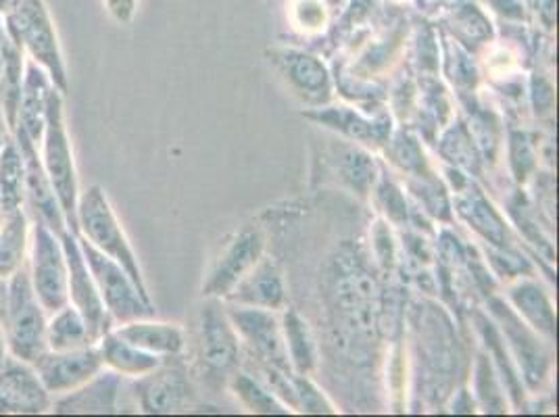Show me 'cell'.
Returning a JSON list of instances; mask_svg holds the SVG:
<instances>
[{
	"instance_id": "cell-35",
	"label": "cell",
	"mask_w": 559,
	"mask_h": 417,
	"mask_svg": "<svg viewBox=\"0 0 559 417\" xmlns=\"http://www.w3.org/2000/svg\"><path fill=\"white\" fill-rule=\"evenodd\" d=\"M7 355H9V350H7V341H4V330H2V324H0V361H2Z\"/></svg>"
},
{
	"instance_id": "cell-10",
	"label": "cell",
	"mask_w": 559,
	"mask_h": 417,
	"mask_svg": "<svg viewBox=\"0 0 559 417\" xmlns=\"http://www.w3.org/2000/svg\"><path fill=\"white\" fill-rule=\"evenodd\" d=\"M13 140L17 142L22 157H24L25 171V211L29 219L47 224L50 230L61 234L70 230L66 213L57 201V194L48 180L47 171L40 162L38 144L24 136L22 132H13Z\"/></svg>"
},
{
	"instance_id": "cell-31",
	"label": "cell",
	"mask_w": 559,
	"mask_h": 417,
	"mask_svg": "<svg viewBox=\"0 0 559 417\" xmlns=\"http://www.w3.org/2000/svg\"><path fill=\"white\" fill-rule=\"evenodd\" d=\"M11 140H13V130H11L7 117L2 114V107H0V153L4 151V146H7Z\"/></svg>"
},
{
	"instance_id": "cell-16",
	"label": "cell",
	"mask_w": 559,
	"mask_h": 417,
	"mask_svg": "<svg viewBox=\"0 0 559 417\" xmlns=\"http://www.w3.org/2000/svg\"><path fill=\"white\" fill-rule=\"evenodd\" d=\"M272 61L280 71V75L290 86V91L299 94L307 103H324L330 98L332 93L330 73L318 57L297 52V50H286V52L274 55Z\"/></svg>"
},
{
	"instance_id": "cell-22",
	"label": "cell",
	"mask_w": 559,
	"mask_h": 417,
	"mask_svg": "<svg viewBox=\"0 0 559 417\" xmlns=\"http://www.w3.org/2000/svg\"><path fill=\"white\" fill-rule=\"evenodd\" d=\"M25 208L24 157L15 140L0 153V217Z\"/></svg>"
},
{
	"instance_id": "cell-8",
	"label": "cell",
	"mask_w": 559,
	"mask_h": 417,
	"mask_svg": "<svg viewBox=\"0 0 559 417\" xmlns=\"http://www.w3.org/2000/svg\"><path fill=\"white\" fill-rule=\"evenodd\" d=\"M61 242H63V251L68 259V297L70 305H73L80 315L84 318V322L91 330V336L94 343H98V338H103L109 330H114V320L107 313L103 299L98 295V288L94 284L93 274L88 270V263L82 253L78 234L66 230L61 234Z\"/></svg>"
},
{
	"instance_id": "cell-18",
	"label": "cell",
	"mask_w": 559,
	"mask_h": 417,
	"mask_svg": "<svg viewBox=\"0 0 559 417\" xmlns=\"http://www.w3.org/2000/svg\"><path fill=\"white\" fill-rule=\"evenodd\" d=\"M52 82L45 71L36 63L25 61L24 91L20 100V114L13 132H22L24 136L38 144L47 123L48 94L52 91Z\"/></svg>"
},
{
	"instance_id": "cell-33",
	"label": "cell",
	"mask_w": 559,
	"mask_h": 417,
	"mask_svg": "<svg viewBox=\"0 0 559 417\" xmlns=\"http://www.w3.org/2000/svg\"><path fill=\"white\" fill-rule=\"evenodd\" d=\"M20 0H0V15H7L9 11H13L17 7Z\"/></svg>"
},
{
	"instance_id": "cell-29",
	"label": "cell",
	"mask_w": 559,
	"mask_h": 417,
	"mask_svg": "<svg viewBox=\"0 0 559 417\" xmlns=\"http://www.w3.org/2000/svg\"><path fill=\"white\" fill-rule=\"evenodd\" d=\"M345 167H343V174L345 178L350 180L353 188H357L361 194H366L368 186L373 180V165L366 155H361L359 151H349L345 155Z\"/></svg>"
},
{
	"instance_id": "cell-27",
	"label": "cell",
	"mask_w": 559,
	"mask_h": 417,
	"mask_svg": "<svg viewBox=\"0 0 559 417\" xmlns=\"http://www.w3.org/2000/svg\"><path fill=\"white\" fill-rule=\"evenodd\" d=\"M512 301L520 313L535 325L536 330L545 334H554V311L551 305L545 299L543 290L535 284H520L512 290Z\"/></svg>"
},
{
	"instance_id": "cell-23",
	"label": "cell",
	"mask_w": 559,
	"mask_h": 417,
	"mask_svg": "<svg viewBox=\"0 0 559 417\" xmlns=\"http://www.w3.org/2000/svg\"><path fill=\"white\" fill-rule=\"evenodd\" d=\"M96 345L91 330L73 305H63L57 311L48 313L47 348L50 350H71V348Z\"/></svg>"
},
{
	"instance_id": "cell-28",
	"label": "cell",
	"mask_w": 559,
	"mask_h": 417,
	"mask_svg": "<svg viewBox=\"0 0 559 417\" xmlns=\"http://www.w3.org/2000/svg\"><path fill=\"white\" fill-rule=\"evenodd\" d=\"M295 386V398H297V412L304 414H334V407L330 405L320 389L307 378V376H293Z\"/></svg>"
},
{
	"instance_id": "cell-3",
	"label": "cell",
	"mask_w": 559,
	"mask_h": 417,
	"mask_svg": "<svg viewBox=\"0 0 559 417\" xmlns=\"http://www.w3.org/2000/svg\"><path fill=\"white\" fill-rule=\"evenodd\" d=\"M66 94L52 88L48 94L47 123L43 139L38 142L40 162L48 180L57 194V201L66 213L71 233L75 228V205L80 196V178L73 155L68 119H66Z\"/></svg>"
},
{
	"instance_id": "cell-2",
	"label": "cell",
	"mask_w": 559,
	"mask_h": 417,
	"mask_svg": "<svg viewBox=\"0 0 559 417\" xmlns=\"http://www.w3.org/2000/svg\"><path fill=\"white\" fill-rule=\"evenodd\" d=\"M73 233L84 238L88 245H93L94 249L100 251L103 255L111 257L117 261L130 274V278L134 279L140 295L146 301H151L148 288L144 284V276L140 270L139 257L130 245V238L123 233L103 186L91 184L80 190Z\"/></svg>"
},
{
	"instance_id": "cell-34",
	"label": "cell",
	"mask_w": 559,
	"mask_h": 417,
	"mask_svg": "<svg viewBox=\"0 0 559 417\" xmlns=\"http://www.w3.org/2000/svg\"><path fill=\"white\" fill-rule=\"evenodd\" d=\"M4 302H7V279H0V315L4 311Z\"/></svg>"
},
{
	"instance_id": "cell-14",
	"label": "cell",
	"mask_w": 559,
	"mask_h": 417,
	"mask_svg": "<svg viewBox=\"0 0 559 417\" xmlns=\"http://www.w3.org/2000/svg\"><path fill=\"white\" fill-rule=\"evenodd\" d=\"M228 318L233 322L234 330L251 345L263 361L290 373V364H288L284 336H282V324L270 309L238 305L228 309Z\"/></svg>"
},
{
	"instance_id": "cell-32",
	"label": "cell",
	"mask_w": 559,
	"mask_h": 417,
	"mask_svg": "<svg viewBox=\"0 0 559 417\" xmlns=\"http://www.w3.org/2000/svg\"><path fill=\"white\" fill-rule=\"evenodd\" d=\"M7 47H9V34H7V25H4V15H0V68L4 61Z\"/></svg>"
},
{
	"instance_id": "cell-30",
	"label": "cell",
	"mask_w": 559,
	"mask_h": 417,
	"mask_svg": "<svg viewBox=\"0 0 559 417\" xmlns=\"http://www.w3.org/2000/svg\"><path fill=\"white\" fill-rule=\"evenodd\" d=\"M107 13L114 17L119 25L132 24L139 0H103Z\"/></svg>"
},
{
	"instance_id": "cell-36",
	"label": "cell",
	"mask_w": 559,
	"mask_h": 417,
	"mask_svg": "<svg viewBox=\"0 0 559 417\" xmlns=\"http://www.w3.org/2000/svg\"><path fill=\"white\" fill-rule=\"evenodd\" d=\"M0 219H2V217H0Z\"/></svg>"
},
{
	"instance_id": "cell-5",
	"label": "cell",
	"mask_w": 559,
	"mask_h": 417,
	"mask_svg": "<svg viewBox=\"0 0 559 417\" xmlns=\"http://www.w3.org/2000/svg\"><path fill=\"white\" fill-rule=\"evenodd\" d=\"M25 272L29 284L47 309V313L68 305V259L63 251L61 236L50 230L47 224L34 222L29 228V249Z\"/></svg>"
},
{
	"instance_id": "cell-21",
	"label": "cell",
	"mask_w": 559,
	"mask_h": 417,
	"mask_svg": "<svg viewBox=\"0 0 559 417\" xmlns=\"http://www.w3.org/2000/svg\"><path fill=\"white\" fill-rule=\"evenodd\" d=\"M32 219L27 211H17L0 219V279H9L24 270L29 249Z\"/></svg>"
},
{
	"instance_id": "cell-17",
	"label": "cell",
	"mask_w": 559,
	"mask_h": 417,
	"mask_svg": "<svg viewBox=\"0 0 559 417\" xmlns=\"http://www.w3.org/2000/svg\"><path fill=\"white\" fill-rule=\"evenodd\" d=\"M230 302L259 309H280L286 299V288L278 265L261 257L255 267L234 286L233 293L226 297Z\"/></svg>"
},
{
	"instance_id": "cell-1",
	"label": "cell",
	"mask_w": 559,
	"mask_h": 417,
	"mask_svg": "<svg viewBox=\"0 0 559 417\" xmlns=\"http://www.w3.org/2000/svg\"><path fill=\"white\" fill-rule=\"evenodd\" d=\"M9 38L24 50L25 59L47 73L59 93L70 91V73L59 32L45 0H20L4 15Z\"/></svg>"
},
{
	"instance_id": "cell-24",
	"label": "cell",
	"mask_w": 559,
	"mask_h": 417,
	"mask_svg": "<svg viewBox=\"0 0 559 417\" xmlns=\"http://www.w3.org/2000/svg\"><path fill=\"white\" fill-rule=\"evenodd\" d=\"M25 55L22 48L17 47L9 38V47L4 52V61L0 68V107L7 117L11 130H15L17 114H20V100L24 91L25 78Z\"/></svg>"
},
{
	"instance_id": "cell-13",
	"label": "cell",
	"mask_w": 559,
	"mask_h": 417,
	"mask_svg": "<svg viewBox=\"0 0 559 417\" xmlns=\"http://www.w3.org/2000/svg\"><path fill=\"white\" fill-rule=\"evenodd\" d=\"M199 357L201 364L213 373L234 370L240 357L238 332L226 311H222L217 299H211L201 309L199 320Z\"/></svg>"
},
{
	"instance_id": "cell-11",
	"label": "cell",
	"mask_w": 559,
	"mask_h": 417,
	"mask_svg": "<svg viewBox=\"0 0 559 417\" xmlns=\"http://www.w3.org/2000/svg\"><path fill=\"white\" fill-rule=\"evenodd\" d=\"M52 396L45 391L32 364L7 355L0 361V416H43Z\"/></svg>"
},
{
	"instance_id": "cell-19",
	"label": "cell",
	"mask_w": 559,
	"mask_h": 417,
	"mask_svg": "<svg viewBox=\"0 0 559 417\" xmlns=\"http://www.w3.org/2000/svg\"><path fill=\"white\" fill-rule=\"evenodd\" d=\"M114 332L128 343H132L134 347L157 355L162 359L178 357L187 345L185 330L180 325L155 322L153 318H140L114 325Z\"/></svg>"
},
{
	"instance_id": "cell-20",
	"label": "cell",
	"mask_w": 559,
	"mask_h": 417,
	"mask_svg": "<svg viewBox=\"0 0 559 417\" xmlns=\"http://www.w3.org/2000/svg\"><path fill=\"white\" fill-rule=\"evenodd\" d=\"M103 366L107 370L116 371L123 378H142L148 371L157 370L164 359L157 355H151L142 348L134 347L132 343H128L126 338H121L114 330H109L103 338H98L96 343Z\"/></svg>"
},
{
	"instance_id": "cell-12",
	"label": "cell",
	"mask_w": 559,
	"mask_h": 417,
	"mask_svg": "<svg viewBox=\"0 0 559 417\" xmlns=\"http://www.w3.org/2000/svg\"><path fill=\"white\" fill-rule=\"evenodd\" d=\"M132 391L142 414L165 416L182 412L190 398L187 370L180 364H169V359H164L157 370L136 378Z\"/></svg>"
},
{
	"instance_id": "cell-7",
	"label": "cell",
	"mask_w": 559,
	"mask_h": 417,
	"mask_svg": "<svg viewBox=\"0 0 559 417\" xmlns=\"http://www.w3.org/2000/svg\"><path fill=\"white\" fill-rule=\"evenodd\" d=\"M265 238L255 226H245L234 233L211 263L203 295L210 299H226L234 286L245 278L263 257Z\"/></svg>"
},
{
	"instance_id": "cell-15",
	"label": "cell",
	"mask_w": 559,
	"mask_h": 417,
	"mask_svg": "<svg viewBox=\"0 0 559 417\" xmlns=\"http://www.w3.org/2000/svg\"><path fill=\"white\" fill-rule=\"evenodd\" d=\"M121 389H123V376L103 368L80 389L52 398L48 414H57V416L119 414Z\"/></svg>"
},
{
	"instance_id": "cell-9",
	"label": "cell",
	"mask_w": 559,
	"mask_h": 417,
	"mask_svg": "<svg viewBox=\"0 0 559 417\" xmlns=\"http://www.w3.org/2000/svg\"><path fill=\"white\" fill-rule=\"evenodd\" d=\"M32 368L45 391L52 398L71 393L86 384L98 371L103 370V359L96 345L71 348V350H50L47 348Z\"/></svg>"
},
{
	"instance_id": "cell-6",
	"label": "cell",
	"mask_w": 559,
	"mask_h": 417,
	"mask_svg": "<svg viewBox=\"0 0 559 417\" xmlns=\"http://www.w3.org/2000/svg\"><path fill=\"white\" fill-rule=\"evenodd\" d=\"M78 240L98 288V295L114 324H123L140 318H155L153 302L146 301L140 295L139 286L130 278V274L111 257L96 251L84 238L78 236Z\"/></svg>"
},
{
	"instance_id": "cell-26",
	"label": "cell",
	"mask_w": 559,
	"mask_h": 417,
	"mask_svg": "<svg viewBox=\"0 0 559 417\" xmlns=\"http://www.w3.org/2000/svg\"><path fill=\"white\" fill-rule=\"evenodd\" d=\"M233 391L245 403V407H249L253 414H263V416L288 414V407L280 401L276 394L245 371L234 373Z\"/></svg>"
},
{
	"instance_id": "cell-25",
	"label": "cell",
	"mask_w": 559,
	"mask_h": 417,
	"mask_svg": "<svg viewBox=\"0 0 559 417\" xmlns=\"http://www.w3.org/2000/svg\"><path fill=\"white\" fill-rule=\"evenodd\" d=\"M282 336H284V347H286L290 370L297 371L299 376L311 373L318 361V353H316L313 338L309 334V327L295 309H288L284 313Z\"/></svg>"
},
{
	"instance_id": "cell-4",
	"label": "cell",
	"mask_w": 559,
	"mask_h": 417,
	"mask_svg": "<svg viewBox=\"0 0 559 417\" xmlns=\"http://www.w3.org/2000/svg\"><path fill=\"white\" fill-rule=\"evenodd\" d=\"M47 309L38 301L24 267L7 279V302L0 315L9 355L34 364L47 350Z\"/></svg>"
}]
</instances>
